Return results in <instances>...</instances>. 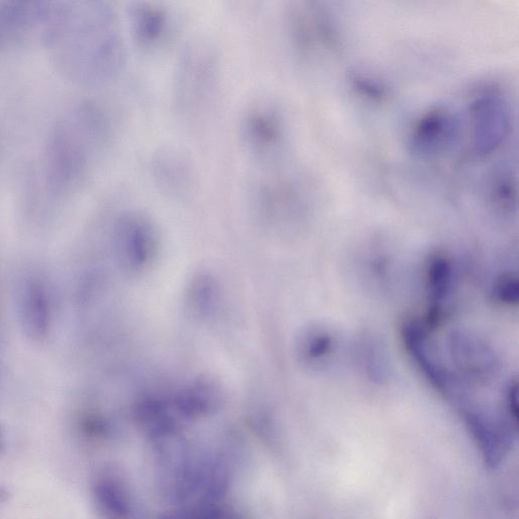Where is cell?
<instances>
[{
    "instance_id": "6da1fadb",
    "label": "cell",
    "mask_w": 519,
    "mask_h": 519,
    "mask_svg": "<svg viewBox=\"0 0 519 519\" xmlns=\"http://www.w3.org/2000/svg\"><path fill=\"white\" fill-rule=\"evenodd\" d=\"M112 250L119 270L139 277L156 265L161 252V236L155 222L141 212H127L116 222Z\"/></svg>"
},
{
    "instance_id": "7a4b0ae2",
    "label": "cell",
    "mask_w": 519,
    "mask_h": 519,
    "mask_svg": "<svg viewBox=\"0 0 519 519\" xmlns=\"http://www.w3.org/2000/svg\"><path fill=\"white\" fill-rule=\"evenodd\" d=\"M461 413L487 468L497 469L511 451L517 426L503 414L493 416L469 401L460 402Z\"/></svg>"
},
{
    "instance_id": "3957f363",
    "label": "cell",
    "mask_w": 519,
    "mask_h": 519,
    "mask_svg": "<svg viewBox=\"0 0 519 519\" xmlns=\"http://www.w3.org/2000/svg\"><path fill=\"white\" fill-rule=\"evenodd\" d=\"M449 348L459 372L467 380L478 385H487L499 375V357L478 336L466 331H456L449 339Z\"/></svg>"
},
{
    "instance_id": "277c9868",
    "label": "cell",
    "mask_w": 519,
    "mask_h": 519,
    "mask_svg": "<svg viewBox=\"0 0 519 519\" xmlns=\"http://www.w3.org/2000/svg\"><path fill=\"white\" fill-rule=\"evenodd\" d=\"M241 138L248 154L268 166L276 161L284 142L282 119L271 109H254L242 122Z\"/></svg>"
},
{
    "instance_id": "5b68a950",
    "label": "cell",
    "mask_w": 519,
    "mask_h": 519,
    "mask_svg": "<svg viewBox=\"0 0 519 519\" xmlns=\"http://www.w3.org/2000/svg\"><path fill=\"white\" fill-rule=\"evenodd\" d=\"M429 329L417 320H409L402 327V337L408 353L420 372L444 397L456 400L461 390L456 380L432 354L428 345Z\"/></svg>"
},
{
    "instance_id": "8992f818",
    "label": "cell",
    "mask_w": 519,
    "mask_h": 519,
    "mask_svg": "<svg viewBox=\"0 0 519 519\" xmlns=\"http://www.w3.org/2000/svg\"><path fill=\"white\" fill-rule=\"evenodd\" d=\"M474 143L481 156L493 154L508 133V116L502 102L494 97L478 101L473 109Z\"/></svg>"
},
{
    "instance_id": "52a82bcc",
    "label": "cell",
    "mask_w": 519,
    "mask_h": 519,
    "mask_svg": "<svg viewBox=\"0 0 519 519\" xmlns=\"http://www.w3.org/2000/svg\"><path fill=\"white\" fill-rule=\"evenodd\" d=\"M454 266L452 261L441 254L433 255L428 264L426 282L429 310L426 326L433 330L442 320L454 289Z\"/></svg>"
},
{
    "instance_id": "ba28073f",
    "label": "cell",
    "mask_w": 519,
    "mask_h": 519,
    "mask_svg": "<svg viewBox=\"0 0 519 519\" xmlns=\"http://www.w3.org/2000/svg\"><path fill=\"white\" fill-rule=\"evenodd\" d=\"M457 134L454 117L443 110L432 111L416 125L411 137L413 150L422 156H432L446 150Z\"/></svg>"
},
{
    "instance_id": "9c48e42d",
    "label": "cell",
    "mask_w": 519,
    "mask_h": 519,
    "mask_svg": "<svg viewBox=\"0 0 519 519\" xmlns=\"http://www.w3.org/2000/svg\"><path fill=\"white\" fill-rule=\"evenodd\" d=\"M179 417L193 419L217 412L224 404V391L210 379H198L172 401Z\"/></svg>"
},
{
    "instance_id": "30bf717a",
    "label": "cell",
    "mask_w": 519,
    "mask_h": 519,
    "mask_svg": "<svg viewBox=\"0 0 519 519\" xmlns=\"http://www.w3.org/2000/svg\"><path fill=\"white\" fill-rule=\"evenodd\" d=\"M153 172L159 187L169 196L182 199L194 185L193 169L189 161L176 151H163L153 162Z\"/></svg>"
},
{
    "instance_id": "8fae6325",
    "label": "cell",
    "mask_w": 519,
    "mask_h": 519,
    "mask_svg": "<svg viewBox=\"0 0 519 519\" xmlns=\"http://www.w3.org/2000/svg\"><path fill=\"white\" fill-rule=\"evenodd\" d=\"M21 318L27 336L36 342L47 339L51 327V310L45 287L30 281L24 287L21 299Z\"/></svg>"
},
{
    "instance_id": "7c38bea8",
    "label": "cell",
    "mask_w": 519,
    "mask_h": 519,
    "mask_svg": "<svg viewBox=\"0 0 519 519\" xmlns=\"http://www.w3.org/2000/svg\"><path fill=\"white\" fill-rule=\"evenodd\" d=\"M338 347L337 334L329 327L313 325L296 339V355L310 368H321L329 363Z\"/></svg>"
},
{
    "instance_id": "4fadbf2b",
    "label": "cell",
    "mask_w": 519,
    "mask_h": 519,
    "mask_svg": "<svg viewBox=\"0 0 519 519\" xmlns=\"http://www.w3.org/2000/svg\"><path fill=\"white\" fill-rule=\"evenodd\" d=\"M94 502L104 516L124 518L132 509L131 496L123 480L112 473L100 474L93 483Z\"/></svg>"
},
{
    "instance_id": "5bb4252c",
    "label": "cell",
    "mask_w": 519,
    "mask_h": 519,
    "mask_svg": "<svg viewBox=\"0 0 519 519\" xmlns=\"http://www.w3.org/2000/svg\"><path fill=\"white\" fill-rule=\"evenodd\" d=\"M356 350L367 379L376 384L387 383L392 374V365L384 342L378 336L366 333L360 336Z\"/></svg>"
},
{
    "instance_id": "9a60e30c",
    "label": "cell",
    "mask_w": 519,
    "mask_h": 519,
    "mask_svg": "<svg viewBox=\"0 0 519 519\" xmlns=\"http://www.w3.org/2000/svg\"><path fill=\"white\" fill-rule=\"evenodd\" d=\"M220 294L219 280L210 272H199L192 277L188 284L187 304L196 315L208 316L217 308Z\"/></svg>"
},
{
    "instance_id": "2e32d148",
    "label": "cell",
    "mask_w": 519,
    "mask_h": 519,
    "mask_svg": "<svg viewBox=\"0 0 519 519\" xmlns=\"http://www.w3.org/2000/svg\"><path fill=\"white\" fill-rule=\"evenodd\" d=\"M164 13L153 6H141L134 13V30L138 40L145 45L156 44L166 30Z\"/></svg>"
},
{
    "instance_id": "e0dca14e",
    "label": "cell",
    "mask_w": 519,
    "mask_h": 519,
    "mask_svg": "<svg viewBox=\"0 0 519 519\" xmlns=\"http://www.w3.org/2000/svg\"><path fill=\"white\" fill-rule=\"evenodd\" d=\"M494 300L504 306H516L518 303V281L511 274L501 276L493 288Z\"/></svg>"
},
{
    "instance_id": "ac0fdd59",
    "label": "cell",
    "mask_w": 519,
    "mask_h": 519,
    "mask_svg": "<svg viewBox=\"0 0 519 519\" xmlns=\"http://www.w3.org/2000/svg\"><path fill=\"white\" fill-rule=\"evenodd\" d=\"M517 381L511 380L505 387L502 414L514 425H518Z\"/></svg>"
},
{
    "instance_id": "d6986e66",
    "label": "cell",
    "mask_w": 519,
    "mask_h": 519,
    "mask_svg": "<svg viewBox=\"0 0 519 519\" xmlns=\"http://www.w3.org/2000/svg\"><path fill=\"white\" fill-rule=\"evenodd\" d=\"M4 446V432L2 428H0V449H2Z\"/></svg>"
}]
</instances>
